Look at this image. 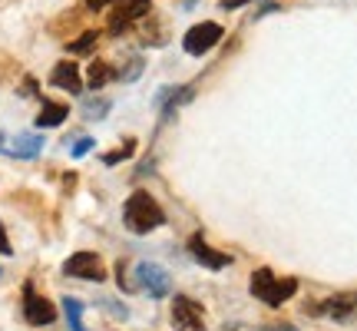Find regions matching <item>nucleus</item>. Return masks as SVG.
Segmentation results:
<instances>
[{"label":"nucleus","mask_w":357,"mask_h":331,"mask_svg":"<svg viewBox=\"0 0 357 331\" xmlns=\"http://www.w3.org/2000/svg\"><path fill=\"white\" fill-rule=\"evenodd\" d=\"M139 73H142V60H139V57H129V64L116 70V80H123V83H129V80H136Z\"/></svg>","instance_id":"a211bd4d"},{"label":"nucleus","mask_w":357,"mask_h":331,"mask_svg":"<svg viewBox=\"0 0 357 331\" xmlns=\"http://www.w3.org/2000/svg\"><path fill=\"white\" fill-rule=\"evenodd\" d=\"M50 87L66 89V93H79V89H83L79 66L73 64V60H60V64L53 66V73H50Z\"/></svg>","instance_id":"1a4fd4ad"},{"label":"nucleus","mask_w":357,"mask_h":331,"mask_svg":"<svg viewBox=\"0 0 357 331\" xmlns=\"http://www.w3.org/2000/svg\"><path fill=\"white\" fill-rule=\"evenodd\" d=\"M129 24H132L129 17H123L119 10H113V17H109V34H123V30H126Z\"/></svg>","instance_id":"aec40b11"},{"label":"nucleus","mask_w":357,"mask_h":331,"mask_svg":"<svg viewBox=\"0 0 357 331\" xmlns=\"http://www.w3.org/2000/svg\"><path fill=\"white\" fill-rule=\"evenodd\" d=\"M116 10L129 17V20H136V17H146V13L153 10V0H113Z\"/></svg>","instance_id":"4468645a"},{"label":"nucleus","mask_w":357,"mask_h":331,"mask_svg":"<svg viewBox=\"0 0 357 331\" xmlns=\"http://www.w3.org/2000/svg\"><path fill=\"white\" fill-rule=\"evenodd\" d=\"M24 318H26V325H33V328H47V325H53V321H56V308H53L50 298L33 295V288H26Z\"/></svg>","instance_id":"0eeeda50"},{"label":"nucleus","mask_w":357,"mask_h":331,"mask_svg":"<svg viewBox=\"0 0 357 331\" xmlns=\"http://www.w3.org/2000/svg\"><path fill=\"white\" fill-rule=\"evenodd\" d=\"M123 222H126L129 232H136V235H146V232L159 229L166 216H162V209L155 203L149 192H132L123 205Z\"/></svg>","instance_id":"f257e3e1"},{"label":"nucleus","mask_w":357,"mask_h":331,"mask_svg":"<svg viewBox=\"0 0 357 331\" xmlns=\"http://www.w3.org/2000/svg\"><path fill=\"white\" fill-rule=\"evenodd\" d=\"M265 331H294L291 325H275V328H265Z\"/></svg>","instance_id":"bb28decb"},{"label":"nucleus","mask_w":357,"mask_h":331,"mask_svg":"<svg viewBox=\"0 0 357 331\" xmlns=\"http://www.w3.org/2000/svg\"><path fill=\"white\" fill-rule=\"evenodd\" d=\"M102 308H106V311H113L116 318H126V315H129L126 308H123V305H113V302H102Z\"/></svg>","instance_id":"4be33fe9"},{"label":"nucleus","mask_w":357,"mask_h":331,"mask_svg":"<svg viewBox=\"0 0 357 331\" xmlns=\"http://www.w3.org/2000/svg\"><path fill=\"white\" fill-rule=\"evenodd\" d=\"M93 47H96V30H86L83 37H77V40H70V43H66V50L70 53H89Z\"/></svg>","instance_id":"dca6fc26"},{"label":"nucleus","mask_w":357,"mask_h":331,"mask_svg":"<svg viewBox=\"0 0 357 331\" xmlns=\"http://www.w3.org/2000/svg\"><path fill=\"white\" fill-rule=\"evenodd\" d=\"M66 116H70V106H63V103H50L43 100V106H40L37 113V126L40 129H50V126H60Z\"/></svg>","instance_id":"f8f14e48"},{"label":"nucleus","mask_w":357,"mask_h":331,"mask_svg":"<svg viewBox=\"0 0 357 331\" xmlns=\"http://www.w3.org/2000/svg\"><path fill=\"white\" fill-rule=\"evenodd\" d=\"M189 252H192V258H195V262H202V265H205V268H212V272H218V268H225V265L231 262V255L215 252L212 245H205L202 235H192Z\"/></svg>","instance_id":"6e6552de"},{"label":"nucleus","mask_w":357,"mask_h":331,"mask_svg":"<svg viewBox=\"0 0 357 331\" xmlns=\"http://www.w3.org/2000/svg\"><path fill=\"white\" fill-rule=\"evenodd\" d=\"M218 40H222V27H218L215 20H205V24H195L189 34L182 37V47H185L189 57H202V53H208L215 47Z\"/></svg>","instance_id":"20e7f679"},{"label":"nucleus","mask_w":357,"mask_h":331,"mask_svg":"<svg viewBox=\"0 0 357 331\" xmlns=\"http://www.w3.org/2000/svg\"><path fill=\"white\" fill-rule=\"evenodd\" d=\"M109 80H116V70H113L109 64H106V60H93V64H89V70H86V83H89L93 89L106 87Z\"/></svg>","instance_id":"ddd939ff"},{"label":"nucleus","mask_w":357,"mask_h":331,"mask_svg":"<svg viewBox=\"0 0 357 331\" xmlns=\"http://www.w3.org/2000/svg\"><path fill=\"white\" fill-rule=\"evenodd\" d=\"M136 288H146L153 298H169L172 279H169V272L162 265H155V262H139V265H136Z\"/></svg>","instance_id":"7ed1b4c3"},{"label":"nucleus","mask_w":357,"mask_h":331,"mask_svg":"<svg viewBox=\"0 0 357 331\" xmlns=\"http://www.w3.org/2000/svg\"><path fill=\"white\" fill-rule=\"evenodd\" d=\"M172 325H176V331H205L202 305L185 298V295H176V302H172Z\"/></svg>","instance_id":"423d86ee"},{"label":"nucleus","mask_w":357,"mask_h":331,"mask_svg":"<svg viewBox=\"0 0 357 331\" xmlns=\"http://www.w3.org/2000/svg\"><path fill=\"white\" fill-rule=\"evenodd\" d=\"M89 149H93V140H89V136H86V140H79L77 146H73V156H77V159H79V156H86Z\"/></svg>","instance_id":"412c9836"},{"label":"nucleus","mask_w":357,"mask_h":331,"mask_svg":"<svg viewBox=\"0 0 357 331\" xmlns=\"http://www.w3.org/2000/svg\"><path fill=\"white\" fill-rule=\"evenodd\" d=\"M294 292H298V281L294 279H275L271 268H258L255 275H252V295L261 298V302L271 305V308L284 305L288 298H294Z\"/></svg>","instance_id":"f03ea898"},{"label":"nucleus","mask_w":357,"mask_h":331,"mask_svg":"<svg viewBox=\"0 0 357 331\" xmlns=\"http://www.w3.org/2000/svg\"><path fill=\"white\" fill-rule=\"evenodd\" d=\"M24 93H26V96H30V93H37V80L26 77V80H24Z\"/></svg>","instance_id":"a878e982"},{"label":"nucleus","mask_w":357,"mask_h":331,"mask_svg":"<svg viewBox=\"0 0 357 331\" xmlns=\"http://www.w3.org/2000/svg\"><path fill=\"white\" fill-rule=\"evenodd\" d=\"M40 149H43V140L33 136V133H20V136H13L7 142V153L13 159H33V156H40Z\"/></svg>","instance_id":"9b49d317"},{"label":"nucleus","mask_w":357,"mask_h":331,"mask_svg":"<svg viewBox=\"0 0 357 331\" xmlns=\"http://www.w3.org/2000/svg\"><path fill=\"white\" fill-rule=\"evenodd\" d=\"M63 272L70 279H86V281H102L106 279V268H102V258L96 252H77L63 262Z\"/></svg>","instance_id":"39448f33"},{"label":"nucleus","mask_w":357,"mask_h":331,"mask_svg":"<svg viewBox=\"0 0 357 331\" xmlns=\"http://www.w3.org/2000/svg\"><path fill=\"white\" fill-rule=\"evenodd\" d=\"M113 0H86V7L89 10H102V7H109Z\"/></svg>","instance_id":"393cba45"},{"label":"nucleus","mask_w":357,"mask_h":331,"mask_svg":"<svg viewBox=\"0 0 357 331\" xmlns=\"http://www.w3.org/2000/svg\"><path fill=\"white\" fill-rule=\"evenodd\" d=\"M245 3H248V0H222V10H238Z\"/></svg>","instance_id":"5701e85b"},{"label":"nucleus","mask_w":357,"mask_h":331,"mask_svg":"<svg viewBox=\"0 0 357 331\" xmlns=\"http://www.w3.org/2000/svg\"><path fill=\"white\" fill-rule=\"evenodd\" d=\"M106 110H109V100H86L83 103V116H86V119H102V116H106Z\"/></svg>","instance_id":"6ab92c4d"},{"label":"nucleus","mask_w":357,"mask_h":331,"mask_svg":"<svg viewBox=\"0 0 357 331\" xmlns=\"http://www.w3.org/2000/svg\"><path fill=\"white\" fill-rule=\"evenodd\" d=\"M63 311H66V318H70V328L83 331V305H79L77 298H63Z\"/></svg>","instance_id":"2eb2a0df"},{"label":"nucleus","mask_w":357,"mask_h":331,"mask_svg":"<svg viewBox=\"0 0 357 331\" xmlns=\"http://www.w3.org/2000/svg\"><path fill=\"white\" fill-rule=\"evenodd\" d=\"M321 311L331 315L334 321H341V325H351V321H357V295H334L324 302Z\"/></svg>","instance_id":"9d476101"},{"label":"nucleus","mask_w":357,"mask_h":331,"mask_svg":"<svg viewBox=\"0 0 357 331\" xmlns=\"http://www.w3.org/2000/svg\"><path fill=\"white\" fill-rule=\"evenodd\" d=\"M10 242H7V235H3V226H0V255H10Z\"/></svg>","instance_id":"b1692460"},{"label":"nucleus","mask_w":357,"mask_h":331,"mask_svg":"<svg viewBox=\"0 0 357 331\" xmlns=\"http://www.w3.org/2000/svg\"><path fill=\"white\" fill-rule=\"evenodd\" d=\"M136 153V140H126L119 149H113V153H106L102 156V163L106 166H116V163H123V159H129V156Z\"/></svg>","instance_id":"f3484780"}]
</instances>
